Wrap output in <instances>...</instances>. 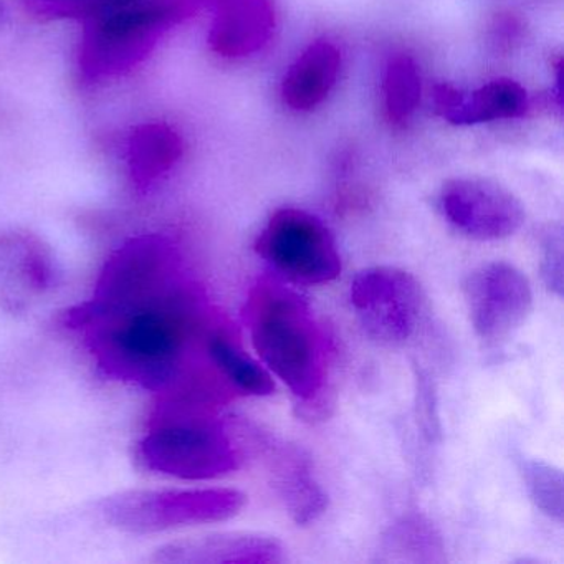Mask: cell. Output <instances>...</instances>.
I'll return each instance as SVG.
<instances>
[{
	"label": "cell",
	"mask_w": 564,
	"mask_h": 564,
	"mask_svg": "<svg viewBox=\"0 0 564 564\" xmlns=\"http://www.w3.org/2000/svg\"><path fill=\"white\" fill-rule=\"evenodd\" d=\"M273 488L296 524L313 523L328 508V495L313 475L308 458L293 447L282 448L272 458Z\"/></svg>",
	"instance_id": "9a60e30c"
},
{
	"label": "cell",
	"mask_w": 564,
	"mask_h": 564,
	"mask_svg": "<svg viewBox=\"0 0 564 564\" xmlns=\"http://www.w3.org/2000/svg\"><path fill=\"white\" fill-rule=\"evenodd\" d=\"M435 108L448 123L457 127L511 120L527 111V91L517 82L495 80L474 94H462L451 85H437Z\"/></svg>",
	"instance_id": "4fadbf2b"
},
{
	"label": "cell",
	"mask_w": 564,
	"mask_h": 564,
	"mask_svg": "<svg viewBox=\"0 0 564 564\" xmlns=\"http://www.w3.org/2000/svg\"><path fill=\"white\" fill-rule=\"evenodd\" d=\"M183 151V138L170 124L161 121L138 124L128 137V170L138 186H150L176 166Z\"/></svg>",
	"instance_id": "e0dca14e"
},
{
	"label": "cell",
	"mask_w": 564,
	"mask_h": 564,
	"mask_svg": "<svg viewBox=\"0 0 564 564\" xmlns=\"http://www.w3.org/2000/svg\"><path fill=\"white\" fill-rule=\"evenodd\" d=\"M253 250L273 269L296 282L323 285L341 273V256L328 227L305 210H276L265 224Z\"/></svg>",
	"instance_id": "52a82bcc"
},
{
	"label": "cell",
	"mask_w": 564,
	"mask_h": 564,
	"mask_svg": "<svg viewBox=\"0 0 564 564\" xmlns=\"http://www.w3.org/2000/svg\"><path fill=\"white\" fill-rule=\"evenodd\" d=\"M464 299L471 328L487 343L513 336L533 310V286L508 262H488L468 273Z\"/></svg>",
	"instance_id": "9c48e42d"
},
{
	"label": "cell",
	"mask_w": 564,
	"mask_h": 564,
	"mask_svg": "<svg viewBox=\"0 0 564 564\" xmlns=\"http://www.w3.org/2000/svg\"><path fill=\"white\" fill-rule=\"evenodd\" d=\"M541 276L544 285L556 296H563V234L561 229L551 227L541 240Z\"/></svg>",
	"instance_id": "7402d4cb"
},
{
	"label": "cell",
	"mask_w": 564,
	"mask_h": 564,
	"mask_svg": "<svg viewBox=\"0 0 564 564\" xmlns=\"http://www.w3.org/2000/svg\"><path fill=\"white\" fill-rule=\"evenodd\" d=\"M425 300L421 282L399 267H369L349 286V302L359 323L381 345H404L417 333Z\"/></svg>",
	"instance_id": "ba28073f"
},
{
	"label": "cell",
	"mask_w": 564,
	"mask_h": 564,
	"mask_svg": "<svg viewBox=\"0 0 564 564\" xmlns=\"http://www.w3.org/2000/svg\"><path fill=\"white\" fill-rule=\"evenodd\" d=\"M196 0H118L85 15L78 68L88 80L118 77L144 61Z\"/></svg>",
	"instance_id": "277c9868"
},
{
	"label": "cell",
	"mask_w": 564,
	"mask_h": 564,
	"mask_svg": "<svg viewBox=\"0 0 564 564\" xmlns=\"http://www.w3.org/2000/svg\"><path fill=\"white\" fill-rule=\"evenodd\" d=\"M246 503L247 495L236 488L128 490L101 498L95 513L121 533L154 534L230 520Z\"/></svg>",
	"instance_id": "5b68a950"
},
{
	"label": "cell",
	"mask_w": 564,
	"mask_h": 564,
	"mask_svg": "<svg viewBox=\"0 0 564 564\" xmlns=\"http://www.w3.org/2000/svg\"><path fill=\"white\" fill-rule=\"evenodd\" d=\"M421 100V77L412 58L401 55L389 64L384 80L386 113L394 123H404Z\"/></svg>",
	"instance_id": "44dd1931"
},
{
	"label": "cell",
	"mask_w": 564,
	"mask_h": 564,
	"mask_svg": "<svg viewBox=\"0 0 564 564\" xmlns=\"http://www.w3.org/2000/svg\"><path fill=\"white\" fill-rule=\"evenodd\" d=\"M51 6L54 14L68 15V18H85L101 6L118 2V0H39Z\"/></svg>",
	"instance_id": "603a6c76"
},
{
	"label": "cell",
	"mask_w": 564,
	"mask_h": 564,
	"mask_svg": "<svg viewBox=\"0 0 564 564\" xmlns=\"http://www.w3.org/2000/svg\"><path fill=\"white\" fill-rule=\"evenodd\" d=\"M518 470L534 507L551 520L563 523L564 478L561 468L541 458L521 457Z\"/></svg>",
	"instance_id": "ffe728a7"
},
{
	"label": "cell",
	"mask_w": 564,
	"mask_h": 564,
	"mask_svg": "<svg viewBox=\"0 0 564 564\" xmlns=\"http://www.w3.org/2000/svg\"><path fill=\"white\" fill-rule=\"evenodd\" d=\"M57 280L55 256L37 234L0 230V310L21 315L42 302Z\"/></svg>",
	"instance_id": "8fae6325"
},
{
	"label": "cell",
	"mask_w": 564,
	"mask_h": 564,
	"mask_svg": "<svg viewBox=\"0 0 564 564\" xmlns=\"http://www.w3.org/2000/svg\"><path fill=\"white\" fill-rule=\"evenodd\" d=\"M381 551L386 561L441 563L444 543L431 521L419 514H408L395 521L382 538Z\"/></svg>",
	"instance_id": "d6986e66"
},
{
	"label": "cell",
	"mask_w": 564,
	"mask_h": 564,
	"mask_svg": "<svg viewBox=\"0 0 564 564\" xmlns=\"http://www.w3.org/2000/svg\"><path fill=\"white\" fill-rule=\"evenodd\" d=\"M204 349L210 365L234 394L270 395L275 391L272 376L259 362L247 356L223 332H209L204 338Z\"/></svg>",
	"instance_id": "ac0fdd59"
},
{
	"label": "cell",
	"mask_w": 564,
	"mask_h": 564,
	"mask_svg": "<svg viewBox=\"0 0 564 564\" xmlns=\"http://www.w3.org/2000/svg\"><path fill=\"white\" fill-rule=\"evenodd\" d=\"M156 564H275L285 561L276 538L252 531H223L171 541L150 556Z\"/></svg>",
	"instance_id": "7c38bea8"
},
{
	"label": "cell",
	"mask_w": 564,
	"mask_h": 564,
	"mask_svg": "<svg viewBox=\"0 0 564 564\" xmlns=\"http://www.w3.org/2000/svg\"><path fill=\"white\" fill-rule=\"evenodd\" d=\"M187 286L133 308L90 312L84 303L62 325L85 336L98 368L117 381L160 392L189 359L199 335V306Z\"/></svg>",
	"instance_id": "6da1fadb"
},
{
	"label": "cell",
	"mask_w": 564,
	"mask_h": 564,
	"mask_svg": "<svg viewBox=\"0 0 564 564\" xmlns=\"http://www.w3.org/2000/svg\"><path fill=\"white\" fill-rule=\"evenodd\" d=\"M138 465L151 474L180 480H216L242 464L216 408L158 395L148 429L134 448Z\"/></svg>",
	"instance_id": "3957f363"
},
{
	"label": "cell",
	"mask_w": 564,
	"mask_h": 564,
	"mask_svg": "<svg viewBox=\"0 0 564 564\" xmlns=\"http://www.w3.org/2000/svg\"><path fill=\"white\" fill-rule=\"evenodd\" d=\"M341 65L338 48L329 42L310 45L292 65L282 85L285 104L293 110L318 107L336 84Z\"/></svg>",
	"instance_id": "2e32d148"
},
{
	"label": "cell",
	"mask_w": 564,
	"mask_h": 564,
	"mask_svg": "<svg viewBox=\"0 0 564 564\" xmlns=\"http://www.w3.org/2000/svg\"><path fill=\"white\" fill-rule=\"evenodd\" d=\"M445 219L464 236L490 242L508 239L524 223V207L507 187L481 177L448 181L438 196Z\"/></svg>",
	"instance_id": "30bf717a"
},
{
	"label": "cell",
	"mask_w": 564,
	"mask_h": 564,
	"mask_svg": "<svg viewBox=\"0 0 564 564\" xmlns=\"http://www.w3.org/2000/svg\"><path fill=\"white\" fill-rule=\"evenodd\" d=\"M250 338L263 365L316 414L328 404V341L305 300L275 282L250 290L246 308Z\"/></svg>",
	"instance_id": "7a4b0ae2"
},
{
	"label": "cell",
	"mask_w": 564,
	"mask_h": 564,
	"mask_svg": "<svg viewBox=\"0 0 564 564\" xmlns=\"http://www.w3.org/2000/svg\"><path fill=\"white\" fill-rule=\"evenodd\" d=\"M273 22L269 0H217L210 48L220 57H246L269 42Z\"/></svg>",
	"instance_id": "5bb4252c"
},
{
	"label": "cell",
	"mask_w": 564,
	"mask_h": 564,
	"mask_svg": "<svg viewBox=\"0 0 564 564\" xmlns=\"http://www.w3.org/2000/svg\"><path fill=\"white\" fill-rule=\"evenodd\" d=\"M176 243L163 234H141L108 256L84 305L107 313L156 302L183 289Z\"/></svg>",
	"instance_id": "8992f818"
}]
</instances>
